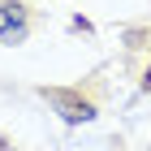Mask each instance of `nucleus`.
Returning <instances> with one entry per match:
<instances>
[{"label": "nucleus", "instance_id": "1", "mask_svg": "<svg viewBox=\"0 0 151 151\" xmlns=\"http://www.w3.org/2000/svg\"><path fill=\"white\" fill-rule=\"evenodd\" d=\"M26 9L22 4H0V39L4 43H22L26 39Z\"/></svg>", "mask_w": 151, "mask_h": 151}, {"label": "nucleus", "instance_id": "2", "mask_svg": "<svg viewBox=\"0 0 151 151\" xmlns=\"http://www.w3.org/2000/svg\"><path fill=\"white\" fill-rule=\"evenodd\" d=\"M47 99H52V104L60 108V116H65V121H73V125L95 116V108L86 104V99H73V95H65V91H47Z\"/></svg>", "mask_w": 151, "mask_h": 151}]
</instances>
